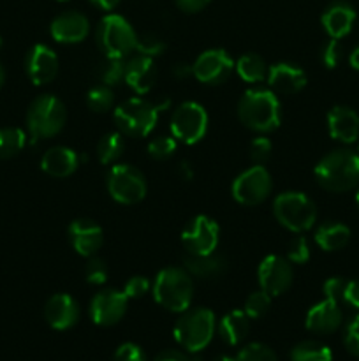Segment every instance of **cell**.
Returning <instances> with one entry per match:
<instances>
[{
	"mask_svg": "<svg viewBox=\"0 0 359 361\" xmlns=\"http://www.w3.org/2000/svg\"><path fill=\"white\" fill-rule=\"evenodd\" d=\"M313 173L324 190L347 192L359 185V154L348 148H338L324 155Z\"/></svg>",
	"mask_w": 359,
	"mask_h": 361,
	"instance_id": "6da1fadb",
	"label": "cell"
},
{
	"mask_svg": "<svg viewBox=\"0 0 359 361\" xmlns=\"http://www.w3.org/2000/svg\"><path fill=\"white\" fill-rule=\"evenodd\" d=\"M238 116L246 129L260 134L271 133L282 122L280 101L275 92L253 88L239 99Z\"/></svg>",
	"mask_w": 359,
	"mask_h": 361,
	"instance_id": "7a4b0ae2",
	"label": "cell"
},
{
	"mask_svg": "<svg viewBox=\"0 0 359 361\" xmlns=\"http://www.w3.org/2000/svg\"><path fill=\"white\" fill-rule=\"evenodd\" d=\"M169 106V101L153 104L141 97H130L113 113L118 133L129 137H146L155 129L158 116Z\"/></svg>",
	"mask_w": 359,
	"mask_h": 361,
	"instance_id": "3957f363",
	"label": "cell"
},
{
	"mask_svg": "<svg viewBox=\"0 0 359 361\" xmlns=\"http://www.w3.org/2000/svg\"><path fill=\"white\" fill-rule=\"evenodd\" d=\"M153 298L169 312H185L194 298L192 277L183 268H164L153 282Z\"/></svg>",
	"mask_w": 359,
	"mask_h": 361,
	"instance_id": "277c9868",
	"label": "cell"
},
{
	"mask_svg": "<svg viewBox=\"0 0 359 361\" xmlns=\"http://www.w3.org/2000/svg\"><path fill=\"white\" fill-rule=\"evenodd\" d=\"M217 331V319L210 309H187L176 321L175 341L189 353H201L208 348Z\"/></svg>",
	"mask_w": 359,
	"mask_h": 361,
	"instance_id": "5b68a950",
	"label": "cell"
},
{
	"mask_svg": "<svg viewBox=\"0 0 359 361\" xmlns=\"http://www.w3.org/2000/svg\"><path fill=\"white\" fill-rule=\"evenodd\" d=\"M67 109L58 97L51 94L39 95L32 101L27 111V129L34 140L53 137L63 129Z\"/></svg>",
	"mask_w": 359,
	"mask_h": 361,
	"instance_id": "8992f818",
	"label": "cell"
},
{
	"mask_svg": "<svg viewBox=\"0 0 359 361\" xmlns=\"http://www.w3.org/2000/svg\"><path fill=\"white\" fill-rule=\"evenodd\" d=\"M273 214L285 229L305 233L317 221L315 203L303 192H282L273 201Z\"/></svg>",
	"mask_w": 359,
	"mask_h": 361,
	"instance_id": "52a82bcc",
	"label": "cell"
},
{
	"mask_svg": "<svg viewBox=\"0 0 359 361\" xmlns=\"http://www.w3.org/2000/svg\"><path fill=\"white\" fill-rule=\"evenodd\" d=\"M95 39L101 51L109 59H123L134 51L137 44V35L132 25L120 14H108L102 18L95 32Z\"/></svg>",
	"mask_w": 359,
	"mask_h": 361,
	"instance_id": "ba28073f",
	"label": "cell"
},
{
	"mask_svg": "<svg viewBox=\"0 0 359 361\" xmlns=\"http://www.w3.org/2000/svg\"><path fill=\"white\" fill-rule=\"evenodd\" d=\"M108 190L120 204H136L146 196V180L143 173L130 164H115L108 173Z\"/></svg>",
	"mask_w": 359,
	"mask_h": 361,
	"instance_id": "9c48e42d",
	"label": "cell"
},
{
	"mask_svg": "<svg viewBox=\"0 0 359 361\" xmlns=\"http://www.w3.org/2000/svg\"><path fill=\"white\" fill-rule=\"evenodd\" d=\"M208 130V113L201 104L187 101L171 116V136L185 145H196Z\"/></svg>",
	"mask_w": 359,
	"mask_h": 361,
	"instance_id": "30bf717a",
	"label": "cell"
},
{
	"mask_svg": "<svg viewBox=\"0 0 359 361\" xmlns=\"http://www.w3.org/2000/svg\"><path fill=\"white\" fill-rule=\"evenodd\" d=\"M271 189H273V182H271L267 169L263 164H256L236 176L231 192L238 203L246 204V207H256V204H260L267 200Z\"/></svg>",
	"mask_w": 359,
	"mask_h": 361,
	"instance_id": "8fae6325",
	"label": "cell"
},
{
	"mask_svg": "<svg viewBox=\"0 0 359 361\" xmlns=\"http://www.w3.org/2000/svg\"><path fill=\"white\" fill-rule=\"evenodd\" d=\"M220 240L218 224L208 215H197L187 224L182 233V243L187 252L192 256H208L213 254Z\"/></svg>",
	"mask_w": 359,
	"mask_h": 361,
	"instance_id": "7c38bea8",
	"label": "cell"
},
{
	"mask_svg": "<svg viewBox=\"0 0 359 361\" xmlns=\"http://www.w3.org/2000/svg\"><path fill=\"white\" fill-rule=\"evenodd\" d=\"M292 279H294V271H292V264L287 257L271 254L260 261L259 270H257V281H259L260 289L266 291L267 295H284L292 286Z\"/></svg>",
	"mask_w": 359,
	"mask_h": 361,
	"instance_id": "4fadbf2b",
	"label": "cell"
},
{
	"mask_svg": "<svg viewBox=\"0 0 359 361\" xmlns=\"http://www.w3.org/2000/svg\"><path fill=\"white\" fill-rule=\"evenodd\" d=\"M234 71V62L224 49H208L201 53L192 66V74L204 85H220Z\"/></svg>",
	"mask_w": 359,
	"mask_h": 361,
	"instance_id": "5bb4252c",
	"label": "cell"
},
{
	"mask_svg": "<svg viewBox=\"0 0 359 361\" xmlns=\"http://www.w3.org/2000/svg\"><path fill=\"white\" fill-rule=\"evenodd\" d=\"M129 298L118 289H106L97 293L90 302V317L99 326H113L125 316Z\"/></svg>",
	"mask_w": 359,
	"mask_h": 361,
	"instance_id": "9a60e30c",
	"label": "cell"
},
{
	"mask_svg": "<svg viewBox=\"0 0 359 361\" xmlns=\"http://www.w3.org/2000/svg\"><path fill=\"white\" fill-rule=\"evenodd\" d=\"M67 236H69L73 249L83 257L95 256L104 243V231L92 219H76L74 222H70Z\"/></svg>",
	"mask_w": 359,
	"mask_h": 361,
	"instance_id": "2e32d148",
	"label": "cell"
},
{
	"mask_svg": "<svg viewBox=\"0 0 359 361\" xmlns=\"http://www.w3.org/2000/svg\"><path fill=\"white\" fill-rule=\"evenodd\" d=\"M25 71L34 85H48L58 74V56L49 46L35 44L27 53Z\"/></svg>",
	"mask_w": 359,
	"mask_h": 361,
	"instance_id": "e0dca14e",
	"label": "cell"
},
{
	"mask_svg": "<svg viewBox=\"0 0 359 361\" xmlns=\"http://www.w3.org/2000/svg\"><path fill=\"white\" fill-rule=\"evenodd\" d=\"M88 32H90V21L77 11H65V13L58 14L49 27L51 37L62 44L81 42L83 39H87Z\"/></svg>",
	"mask_w": 359,
	"mask_h": 361,
	"instance_id": "ac0fdd59",
	"label": "cell"
},
{
	"mask_svg": "<svg viewBox=\"0 0 359 361\" xmlns=\"http://www.w3.org/2000/svg\"><path fill=\"white\" fill-rule=\"evenodd\" d=\"M44 319L53 330H70L80 319V305L70 295H53L44 305Z\"/></svg>",
	"mask_w": 359,
	"mask_h": 361,
	"instance_id": "d6986e66",
	"label": "cell"
},
{
	"mask_svg": "<svg viewBox=\"0 0 359 361\" xmlns=\"http://www.w3.org/2000/svg\"><path fill=\"white\" fill-rule=\"evenodd\" d=\"M267 83L271 92L282 95H292L301 92L306 87V74L301 67L292 66V63L280 62L275 63L267 69Z\"/></svg>",
	"mask_w": 359,
	"mask_h": 361,
	"instance_id": "ffe728a7",
	"label": "cell"
},
{
	"mask_svg": "<svg viewBox=\"0 0 359 361\" xmlns=\"http://www.w3.org/2000/svg\"><path fill=\"white\" fill-rule=\"evenodd\" d=\"M341 321H344V314H341V309L338 307V302L326 298L322 302L315 303L308 310L305 324L313 334L329 335L340 328Z\"/></svg>",
	"mask_w": 359,
	"mask_h": 361,
	"instance_id": "44dd1931",
	"label": "cell"
},
{
	"mask_svg": "<svg viewBox=\"0 0 359 361\" xmlns=\"http://www.w3.org/2000/svg\"><path fill=\"white\" fill-rule=\"evenodd\" d=\"M87 161L84 155H77L73 148L53 147L42 155L41 168L53 178H67L77 169L80 162Z\"/></svg>",
	"mask_w": 359,
	"mask_h": 361,
	"instance_id": "7402d4cb",
	"label": "cell"
},
{
	"mask_svg": "<svg viewBox=\"0 0 359 361\" xmlns=\"http://www.w3.org/2000/svg\"><path fill=\"white\" fill-rule=\"evenodd\" d=\"M123 81L132 88L136 94L144 95L151 90L157 81V67L151 56L137 55L125 63V76Z\"/></svg>",
	"mask_w": 359,
	"mask_h": 361,
	"instance_id": "603a6c76",
	"label": "cell"
},
{
	"mask_svg": "<svg viewBox=\"0 0 359 361\" xmlns=\"http://www.w3.org/2000/svg\"><path fill=\"white\" fill-rule=\"evenodd\" d=\"M327 129L333 140L354 143L359 137V115L348 106H334L327 113Z\"/></svg>",
	"mask_w": 359,
	"mask_h": 361,
	"instance_id": "cb8c5ba5",
	"label": "cell"
},
{
	"mask_svg": "<svg viewBox=\"0 0 359 361\" xmlns=\"http://www.w3.org/2000/svg\"><path fill=\"white\" fill-rule=\"evenodd\" d=\"M322 27L331 39H341L352 30L355 21V11L351 4L338 2L329 4L322 13Z\"/></svg>",
	"mask_w": 359,
	"mask_h": 361,
	"instance_id": "d4e9b609",
	"label": "cell"
},
{
	"mask_svg": "<svg viewBox=\"0 0 359 361\" xmlns=\"http://www.w3.org/2000/svg\"><path fill=\"white\" fill-rule=\"evenodd\" d=\"M250 330V317L245 310H231L217 324L218 337L227 345H238L246 338Z\"/></svg>",
	"mask_w": 359,
	"mask_h": 361,
	"instance_id": "484cf974",
	"label": "cell"
},
{
	"mask_svg": "<svg viewBox=\"0 0 359 361\" xmlns=\"http://www.w3.org/2000/svg\"><path fill=\"white\" fill-rule=\"evenodd\" d=\"M351 240V229L341 222H324L315 231V243L326 252L344 249Z\"/></svg>",
	"mask_w": 359,
	"mask_h": 361,
	"instance_id": "4316f807",
	"label": "cell"
},
{
	"mask_svg": "<svg viewBox=\"0 0 359 361\" xmlns=\"http://www.w3.org/2000/svg\"><path fill=\"white\" fill-rule=\"evenodd\" d=\"M227 268L225 261L220 256L208 254V256H189L185 257V270L189 271L190 277L197 279H215L222 275Z\"/></svg>",
	"mask_w": 359,
	"mask_h": 361,
	"instance_id": "83f0119b",
	"label": "cell"
},
{
	"mask_svg": "<svg viewBox=\"0 0 359 361\" xmlns=\"http://www.w3.org/2000/svg\"><path fill=\"white\" fill-rule=\"evenodd\" d=\"M236 73L246 83H259L267 78V66L257 53H246L236 62Z\"/></svg>",
	"mask_w": 359,
	"mask_h": 361,
	"instance_id": "f1b7e54d",
	"label": "cell"
},
{
	"mask_svg": "<svg viewBox=\"0 0 359 361\" xmlns=\"http://www.w3.org/2000/svg\"><path fill=\"white\" fill-rule=\"evenodd\" d=\"M291 361H333V353L322 342L305 341L292 348Z\"/></svg>",
	"mask_w": 359,
	"mask_h": 361,
	"instance_id": "f546056e",
	"label": "cell"
},
{
	"mask_svg": "<svg viewBox=\"0 0 359 361\" xmlns=\"http://www.w3.org/2000/svg\"><path fill=\"white\" fill-rule=\"evenodd\" d=\"M125 150V141L122 133H108L99 140L97 143V157L102 164H111L118 161Z\"/></svg>",
	"mask_w": 359,
	"mask_h": 361,
	"instance_id": "4dcf8cb0",
	"label": "cell"
},
{
	"mask_svg": "<svg viewBox=\"0 0 359 361\" xmlns=\"http://www.w3.org/2000/svg\"><path fill=\"white\" fill-rule=\"evenodd\" d=\"M27 145V134L18 127L0 129V159H13Z\"/></svg>",
	"mask_w": 359,
	"mask_h": 361,
	"instance_id": "1f68e13d",
	"label": "cell"
},
{
	"mask_svg": "<svg viewBox=\"0 0 359 361\" xmlns=\"http://www.w3.org/2000/svg\"><path fill=\"white\" fill-rule=\"evenodd\" d=\"M113 101H115V95H113L111 87H106V85L94 87L87 95L88 108L95 113L109 111L113 108Z\"/></svg>",
	"mask_w": 359,
	"mask_h": 361,
	"instance_id": "d6a6232c",
	"label": "cell"
},
{
	"mask_svg": "<svg viewBox=\"0 0 359 361\" xmlns=\"http://www.w3.org/2000/svg\"><path fill=\"white\" fill-rule=\"evenodd\" d=\"M125 76V62L123 59H109L106 56V62L101 66V80L106 87H115Z\"/></svg>",
	"mask_w": 359,
	"mask_h": 361,
	"instance_id": "836d02e7",
	"label": "cell"
},
{
	"mask_svg": "<svg viewBox=\"0 0 359 361\" xmlns=\"http://www.w3.org/2000/svg\"><path fill=\"white\" fill-rule=\"evenodd\" d=\"M271 307V295H267L266 291L259 289V291L252 293V295L246 298L245 302V314L250 317V319H259L264 314L270 310Z\"/></svg>",
	"mask_w": 359,
	"mask_h": 361,
	"instance_id": "e575fe53",
	"label": "cell"
},
{
	"mask_svg": "<svg viewBox=\"0 0 359 361\" xmlns=\"http://www.w3.org/2000/svg\"><path fill=\"white\" fill-rule=\"evenodd\" d=\"M236 361H278V358L271 348L260 344V342H252V344L241 348V351L236 356Z\"/></svg>",
	"mask_w": 359,
	"mask_h": 361,
	"instance_id": "d590c367",
	"label": "cell"
},
{
	"mask_svg": "<svg viewBox=\"0 0 359 361\" xmlns=\"http://www.w3.org/2000/svg\"><path fill=\"white\" fill-rule=\"evenodd\" d=\"M176 143L178 141L172 136H158L150 141V145H148V154H150V157L157 159V161H165V159L175 155Z\"/></svg>",
	"mask_w": 359,
	"mask_h": 361,
	"instance_id": "8d00e7d4",
	"label": "cell"
},
{
	"mask_svg": "<svg viewBox=\"0 0 359 361\" xmlns=\"http://www.w3.org/2000/svg\"><path fill=\"white\" fill-rule=\"evenodd\" d=\"M108 267L102 259H99L97 256H92L90 261L87 263V268H84V275H87L88 284L92 286H101L108 281Z\"/></svg>",
	"mask_w": 359,
	"mask_h": 361,
	"instance_id": "74e56055",
	"label": "cell"
},
{
	"mask_svg": "<svg viewBox=\"0 0 359 361\" xmlns=\"http://www.w3.org/2000/svg\"><path fill=\"white\" fill-rule=\"evenodd\" d=\"M287 259L296 264H303L310 259V247L305 236H296V238L289 243Z\"/></svg>",
	"mask_w": 359,
	"mask_h": 361,
	"instance_id": "f35d334b",
	"label": "cell"
},
{
	"mask_svg": "<svg viewBox=\"0 0 359 361\" xmlns=\"http://www.w3.org/2000/svg\"><path fill=\"white\" fill-rule=\"evenodd\" d=\"M273 152V145L267 137L259 136L250 143V157L256 164H264Z\"/></svg>",
	"mask_w": 359,
	"mask_h": 361,
	"instance_id": "ab89813d",
	"label": "cell"
},
{
	"mask_svg": "<svg viewBox=\"0 0 359 361\" xmlns=\"http://www.w3.org/2000/svg\"><path fill=\"white\" fill-rule=\"evenodd\" d=\"M136 49L139 55H146V56H157L160 55L162 51L165 49V44L155 35H146V37H137V44Z\"/></svg>",
	"mask_w": 359,
	"mask_h": 361,
	"instance_id": "60d3db41",
	"label": "cell"
},
{
	"mask_svg": "<svg viewBox=\"0 0 359 361\" xmlns=\"http://www.w3.org/2000/svg\"><path fill=\"white\" fill-rule=\"evenodd\" d=\"M150 281L146 277H132L127 281V284L123 286V293L129 300H137L143 298L148 291H150Z\"/></svg>",
	"mask_w": 359,
	"mask_h": 361,
	"instance_id": "b9f144b4",
	"label": "cell"
},
{
	"mask_svg": "<svg viewBox=\"0 0 359 361\" xmlns=\"http://www.w3.org/2000/svg\"><path fill=\"white\" fill-rule=\"evenodd\" d=\"M344 344L352 356L359 358V316H355L345 328Z\"/></svg>",
	"mask_w": 359,
	"mask_h": 361,
	"instance_id": "7bdbcfd3",
	"label": "cell"
},
{
	"mask_svg": "<svg viewBox=\"0 0 359 361\" xmlns=\"http://www.w3.org/2000/svg\"><path fill=\"white\" fill-rule=\"evenodd\" d=\"M113 361H148L146 355H144L143 349L139 345L132 344V342H125V344L120 345L115 351Z\"/></svg>",
	"mask_w": 359,
	"mask_h": 361,
	"instance_id": "ee69618b",
	"label": "cell"
},
{
	"mask_svg": "<svg viewBox=\"0 0 359 361\" xmlns=\"http://www.w3.org/2000/svg\"><path fill=\"white\" fill-rule=\"evenodd\" d=\"M320 59H322V63L327 67V69H334V67L340 63L341 46L340 42H338V39H331V41L324 46Z\"/></svg>",
	"mask_w": 359,
	"mask_h": 361,
	"instance_id": "f6af8a7d",
	"label": "cell"
},
{
	"mask_svg": "<svg viewBox=\"0 0 359 361\" xmlns=\"http://www.w3.org/2000/svg\"><path fill=\"white\" fill-rule=\"evenodd\" d=\"M345 286H347V281H345V279L341 277L327 279L322 286L324 296L329 300H334V302H341V300H344Z\"/></svg>",
	"mask_w": 359,
	"mask_h": 361,
	"instance_id": "bcb514c9",
	"label": "cell"
},
{
	"mask_svg": "<svg viewBox=\"0 0 359 361\" xmlns=\"http://www.w3.org/2000/svg\"><path fill=\"white\" fill-rule=\"evenodd\" d=\"M347 305H351L352 309L359 310V281H347V286H345L344 291V300Z\"/></svg>",
	"mask_w": 359,
	"mask_h": 361,
	"instance_id": "7dc6e473",
	"label": "cell"
},
{
	"mask_svg": "<svg viewBox=\"0 0 359 361\" xmlns=\"http://www.w3.org/2000/svg\"><path fill=\"white\" fill-rule=\"evenodd\" d=\"M175 2H176V6L183 11V13L194 14V13H199V11H203L204 7L211 2V0H175Z\"/></svg>",
	"mask_w": 359,
	"mask_h": 361,
	"instance_id": "c3c4849f",
	"label": "cell"
},
{
	"mask_svg": "<svg viewBox=\"0 0 359 361\" xmlns=\"http://www.w3.org/2000/svg\"><path fill=\"white\" fill-rule=\"evenodd\" d=\"M153 361H192V358L187 356L185 353L176 351V349H168V351L158 353Z\"/></svg>",
	"mask_w": 359,
	"mask_h": 361,
	"instance_id": "681fc988",
	"label": "cell"
},
{
	"mask_svg": "<svg viewBox=\"0 0 359 361\" xmlns=\"http://www.w3.org/2000/svg\"><path fill=\"white\" fill-rule=\"evenodd\" d=\"M90 4H94L95 7H99L101 11H113L120 4V0H88Z\"/></svg>",
	"mask_w": 359,
	"mask_h": 361,
	"instance_id": "f907efd6",
	"label": "cell"
},
{
	"mask_svg": "<svg viewBox=\"0 0 359 361\" xmlns=\"http://www.w3.org/2000/svg\"><path fill=\"white\" fill-rule=\"evenodd\" d=\"M192 74V66H187V63H176L175 66V76L176 78H187Z\"/></svg>",
	"mask_w": 359,
	"mask_h": 361,
	"instance_id": "816d5d0a",
	"label": "cell"
},
{
	"mask_svg": "<svg viewBox=\"0 0 359 361\" xmlns=\"http://www.w3.org/2000/svg\"><path fill=\"white\" fill-rule=\"evenodd\" d=\"M348 62H351L352 69L359 71V46H358V48L352 49L351 56H348Z\"/></svg>",
	"mask_w": 359,
	"mask_h": 361,
	"instance_id": "f5cc1de1",
	"label": "cell"
},
{
	"mask_svg": "<svg viewBox=\"0 0 359 361\" xmlns=\"http://www.w3.org/2000/svg\"><path fill=\"white\" fill-rule=\"evenodd\" d=\"M213 361H236V356H231V355H218L217 358Z\"/></svg>",
	"mask_w": 359,
	"mask_h": 361,
	"instance_id": "db71d44e",
	"label": "cell"
},
{
	"mask_svg": "<svg viewBox=\"0 0 359 361\" xmlns=\"http://www.w3.org/2000/svg\"><path fill=\"white\" fill-rule=\"evenodd\" d=\"M4 81H6V71H4L2 63H0V88L4 87Z\"/></svg>",
	"mask_w": 359,
	"mask_h": 361,
	"instance_id": "11a10c76",
	"label": "cell"
},
{
	"mask_svg": "<svg viewBox=\"0 0 359 361\" xmlns=\"http://www.w3.org/2000/svg\"><path fill=\"white\" fill-rule=\"evenodd\" d=\"M355 203H358V207H359V189H358V194H355Z\"/></svg>",
	"mask_w": 359,
	"mask_h": 361,
	"instance_id": "9f6ffc18",
	"label": "cell"
},
{
	"mask_svg": "<svg viewBox=\"0 0 359 361\" xmlns=\"http://www.w3.org/2000/svg\"><path fill=\"white\" fill-rule=\"evenodd\" d=\"M0 44H2V41H0Z\"/></svg>",
	"mask_w": 359,
	"mask_h": 361,
	"instance_id": "6f0895ef",
	"label": "cell"
},
{
	"mask_svg": "<svg viewBox=\"0 0 359 361\" xmlns=\"http://www.w3.org/2000/svg\"><path fill=\"white\" fill-rule=\"evenodd\" d=\"M62 2H65V0H62Z\"/></svg>",
	"mask_w": 359,
	"mask_h": 361,
	"instance_id": "680465c9",
	"label": "cell"
},
{
	"mask_svg": "<svg viewBox=\"0 0 359 361\" xmlns=\"http://www.w3.org/2000/svg\"><path fill=\"white\" fill-rule=\"evenodd\" d=\"M358 152H359V148H358Z\"/></svg>",
	"mask_w": 359,
	"mask_h": 361,
	"instance_id": "91938a15",
	"label": "cell"
}]
</instances>
